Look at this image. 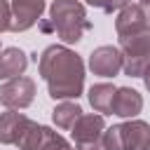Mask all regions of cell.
<instances>
[{"mask_svg": "<svg viewBox=\"0 0 150 150\" xmlns=\"http://www.w3.org/2000/svg\"><path fill=\"white\" fill-rule=\"evenodd\" d=\"M38 70L54 101L77 98L84 89V63L73 49L63 45H49L40 54Z\"/></svg>", "mask_w": 150, "mask_h": 150, "instance_id": "6da1fadb", "label": "cell"}, {"mask_svg": "<svg viewBox=\"0 0 150 150\" xmlns=\"http://www.w3.org/2000/svg\"><path fill=\"white\" fill-rule=\"evenodd\" d=\"M45 33H56L66 45H75L82 40L87 30H91V21L87 19V9L77 0H54L49 7V21L40 23Z\"/></svg>", "mask_w": 150, "mask_h": 150, "instance_id": "7a4b0ae2", "label": "cell"}, {"mask_svg": "<svg viewBox=\"0 0 150 150\" xmlns=\"http://www.w3.org/2000/svg\"><path fill=\"white\" fill-rule=\"evenodd\" d=\"M105 150H145L150 145V124L143 120H129L103 131Z\"/></svg>", "mask_w": 150, "mask_h": 150, "instance_id": "3957f363", "label": "cell"}, {"mask_svg": "<svg viewBox=\"0 0 150 150\" xmlns=\"http://www.w3.org/2000/svg\"><path fill=\"white\" fill-rule=\"evenodd\" d=\"M120 54L122 70L129 77H141L143 70L150 66V28L120 38Z\"/></svg>", "mask_w": 150, "mask_h": 150, "instance_id": "277c9868", "label": "cell"}, {"mask_svg": "<svg viewBox=\"0 0 150 150\" xmlns=\"http://www.w3.org/2000/svg\"><path fill=\"white\" fill-rule=\"evenodd\" d=\"M16 148L19 150H75L61 134L33 122V120H28V124L23 127V131L16 141Z\"/></svg>", "mask_w": 150, "mask_h": 150, "instance_id": "5b68a950", "label": "cell"}, {"mask_svg": "<svg viewBox=\"0 0 150 150\" xmlns=\"http://www.w3.org/2000/svg\"><path fill=\"white\" fill-rule=\"evenodd\" d=\"M103 131H105V120H103L101 112L80 115L77 122L70 127L75 150H105Z\"/></svg>", "mask_w": 150, "mask_h": 150, "instance_id": "8992f818", "label": "cell"}, {"mask_svg": "<svg viewBox=\"0 0 150 150\" xmlns=\"http://www.w3.org/2000/svg\"><path fill=\"white\" fill-rule=\"evenodd\" d=\"M35 98V82L30 77H12L5 84H0V103L7 110H21L28 108Z\"/></svg>", "mask_w": 150, "mask_h": 150, "instance_id": "52a82bcc", "label": "cell"}, {"mask_svg": "<svg viewBox=\"0 0 150 150\" xmlns=\"http://www.w3.org/2000/svg\"><path fill=\"white\" fill-rule=\"evenodd\" d=\"M89 68L94 75H101V77H115L120 70H122V54H120V47H112V45H101L91 52L89 56Z\"/></svg>", "mask_w": 150, "mask_h": 150, "instance_id": "ba28073f", "label": "cell"}, {"mask_svg": "<svg viewBox=\"0 0 150 150\" xmlns=\"http://www.w3.org/2000/svg\"><path fill=\"white\" fill-rule=\"evenodd\" d=\"M45 12V0H12V26L9 30L21 33L40 21Z\"/></svg>", "mask_w": 150, "mask_h": 150, "instance_id": "9c48e42d", "label": "cell"}, {"mask_svg": "<svg viewBox=\"0 0 150 150\" xmlns=\"http://www.w3.org/2000/svg\"><path fill=\"white\" fill-rule=\"evenodd\" d=\"M148 28H150V23L145 19L143 7L134 5V2L127 5V7H122L120 14H117V19H115V30H117L120 38L134 35V33H141V30H148Z\"/></svg>", "mask_w": 150, "mask_h": 150, "instance_id": "30bf717a", "label": "cell"}, {"mask_svg": "<svg viewBox=\"0 0 150 150\" xmlns=\"http://www.w3.org/2000/svg\"><path fill=\"white\" fill-rule=\"evenodd\" d=\"M143 110V96L131 87H117L112 98V115L117 117H136Z\"/></svg>", "mask_w": 150, "mask_h": 150, "instance_id": "8fae6325", "label": "cell"}, {"mask_svg": "<svg viewBox=\"0 0 150 150\" xmlns=\"http://www.w3.org/2000/svg\"><path fill=\"white\" fill-rule=\"evenodd\" d=\"M28 124V117L19 110H7L0 115V143L5 145H16L23 127Z\"/></svg>", "mask_w": 150, "mask_h": 150, "instance_id": "7c38bea8", "label": "cell"}, {"mask_svg": "<svg viewBox=\"0 0 150 150\" xmlns=\"http://www.w3.org/2000/svg\"><path fill=\"white\" fill-rule=\"evenodd\" d=\"M28 66V56L19 47H7L0 52V80H12L23 75Z\"/></svg>", "mask_w": 150, "mask_h": 150, "instance_id": "4fadbf2b", "label": "cell"}, {"mask_svg": "<svg viewBox=\"0 0 150 150\" xmlns=\"http://www.w3.org/2000/svg\"><path fill=\"white\" fill-rule=\"evenodd\" d=\"M115 84H108V82H98V84H91L89 87V103L96 112L101 115H110L112 112V98H115Z\"/></svg>", "mask_w": 150, "mask_h": 150, "instance_id": "5bb4252c", "label": "cell"}, {"mask_svg": "<svg viewBox=\"0 0 150 150\" xmlns=\"http://www.w3.org/2000/svg\"><path fill=\"white\" fill-rule=\"evenodd\" d=\"M80 115H82V108H80L77 103H73V101H63V103H59V105L54 108L52 120H54V124H56L59 129H68V131H70V127L77 122Z\"/></svg>", "mask_w": 150, "mask_h": 150, "instance_id": "9a60e30c", "label": "cell"}, {"mask_svg": "<svg viewBox=\"0 0 150 150\" xmlns=\"http://www.w3.org/2000/svg\"><path fill=\"white\" fill-rule=\"evenodd\" d=\"M89 5H91V7H98V9L108 12V14H112V12L131 5V0H89Z\"/></svg>", "mask_w": 150, "mask_h": 150, "instance_id": "2e32d148", "label": "cell"}, {"mask_svg": "<svg viewBox=\"0 0 150 150\" xmlns=\"http://www.w3.org/2000/svg\"><path fill=\"white\" fill-rule=\"evenodd\" d=\"M12 26V7L7 5V0H0V33L9 30Z\"/></svg>", "mask_w": 150, "mask_h": 150, "instance_id": "e0dca14e", "label": "cell"}, {"mask_svg": "<svg viewBox=\"0 0 150 150\" xmlns=\"http://www.w3.org/2000/svg\"><path fill=\"white\" fill-rule=\"evenodd\" d=\"M141 77H143V82H145V89L150 91V66L143 70V75H141Z\"/></svg>", "mask_w": 150, "mask_h": 150, "instance_id": "ac0fdd59", "label": "cell"}, {"mask_svg": "<svg viewBox=\"0 0 150 150\" xmlns=\"http://www.w3.org/2000/svg\"><path fill=\"white\" fill-rule=\"evenodd\" d=\"M138 5H141V7H150V0H141Z\"/></svg>", "mask_w": 150, "mask_h": 150, "instance_id": "d6986e66", "label": "cell"}, {"mask_svg": "<svg viewBox=\"0 0 150 150\" xmlns=\"http://www.w3.org/2000/svg\"><path fill=\"white\" fill-rule=\"evenodd\" d=\"M145 150H150V145H148V148H145Z\"/></svg>", "mask_w": 150, "mask_h": 150, "instance_id": "ffe728a7", "label": "cell"}]
</instances>
